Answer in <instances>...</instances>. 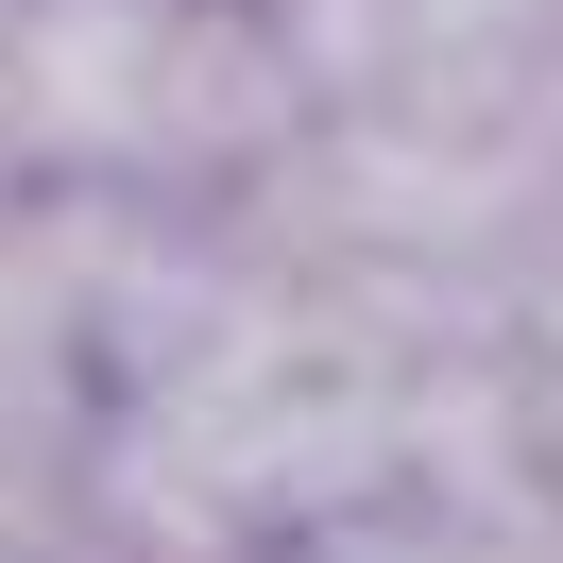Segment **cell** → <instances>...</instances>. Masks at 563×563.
Masks as SVG:
<instances>
[{"instance_id":"1","label":"cell","mask_w":563,"mask_h":563,"mask_svg":"<svg viewBox=\"0 0 563 563\" xmlns=\"http://www.w3.org/2000/svg\"><path fill=\"white\" fill-rule=\"evenodd\" d=\"M308 52L222 18V0H18L0 35V120L69 172H222L290 137Z\"/></svg>"},{"instance_id":"2","label":"cell","mask_w":563,"mask_h":563,"mask_svg":"<svg viewBox=\"0 0 563 563\" xmlns=\"http://www.w3.org/2000/svg\"><path fill=\"white\" fill-rule=\"evenodd\" d=\"M52 358H69V256L0 222V393H18V376H52Z\"/></svg>"}]
</instances>
